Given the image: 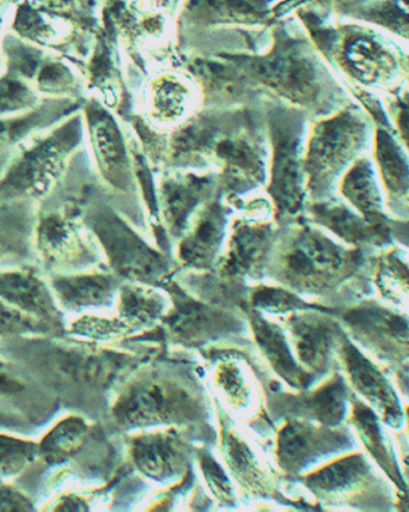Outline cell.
Wrapping results in <instances>:
<instances>
[{
	"label": "cell",
	"mask_w": 409,
	"mask_h": 512,
	"mask_svg": "<svg viewBox=\"0 0 409 512\" xmlns=\"http://www.w3.org/2000/svg\"><path fill=\"white\" fill-rule=\"evenodd\" d=\"M400 441L401 468L406 481V479H409V444L406 442L404 437H401ZM402 501H404V503H401V508H408L409 510V485H407V493L406 496L402 497Z\"/></svg>",
	"instance_id": "obj_39"
},
{
	"label": "cell",
	"mask_w": 409,
	"mask_h": 512,
	"mask_svg": "<svg viewBox=\"0 0 409 512\" xmlns=\"http://www.w3.org/2000/svg\"><path fill=\"white\" fill-rule=\"evenodd\" d=\"M223 446L225 453H227L231 471L241 481L242 485L248 486L254 492H260L261 495H266L267 480L265 474L261 471L246 443L231 432H225Z\"/></svg>",
	"instance_id": "obj_31"
},
{
	"label": "cell",
	"mask_w": 409,
	"mask_h": 512,
	"mask_svg": "<svg viewBox=\"0 0 409 512\" xmlns=\"http://www.w3.org/2000/svg\"><path fill=\"white\" fill-rule=\"evenodd\" d=\"M81 142V121L72 119L18 145L0 173V204L34 205L45 199L63 178Z\"/></svg>",
	"instance_id": "obj_4"
},
{
	"label": "cell",
	"mask_w": 409,
	"mask_h": 512,
	"mask_svg": "<svg viewBox=\"0 0 409 512\" xmlns=\"http://www.w3.org/2000/svg\"><path fill=\"white\" fill-rule=\"evenodd\" d=\"M199 459L207 483H209L215 495L219 499H222L225 504L233 502V487H231L230 481L227 475L224 474L222 467L213 460L210 454L205 453V451L200 454Z\"/></svg>",
	"instance_id": "obj_36"
},
{
	"label": "cell",
	"mask_w": 409,
	"mask_h": 512,
	"mask_svg": "<svg viewBox=\"0 0 409 512\" xmlns=\"http://www.w3.org/2000/svg\"><path fill=\"white\" fill-rule=\"evenodd\" d=\"M303 217L347 246L374 253L395 246L392 237L366 221L340 195L326 200L308 201Z\"/></svg>",
	"instance_id": "obj_16"
},
{
	"label": "cell",
	"mask_w": 409,
	"mask_h": 512,
	"mask_svg": "<svg viewBox=\"0 0 409 512\" xmlns=\"http://www.w3.org/2000/svg\"><path fill=\"white\" fill-rule=\"evenodd\" d=\"M33 204H0V259L27 252L30 234L35 229Z\"/></svg>",
	"instance_id": "obj_30"
},
{
	"label": "cell",
	"mask_w": 409,
	"mask_h": 512,
	"mask_svg": "<svg viewBox=\"0 0 409 512\" xmlns=\"http://www.w3.org/2000/svg\"><path fill=\"white\" fill-rule=\"evenodd\" d=\"M304 485L320 498L341 499L360 510H390L393 492L362 453H347L304 478Z\"/></svg>",
	"instance_id": "obj_8"
},
{
	"label": "cell",
	"mask_w": 409,
	"mask_h": 512,
	"mask_svg": "<svg viewBox=\"0 0 409 512\" xmlns=\"http://www.w3.org/2000/svg\"><path fill=\"white\" fill-rule=\"evenodd\" d=\"M26 326L27 319H24L21 313H18L16 309L5 306L3 302H0V332L14 331V329Z\"/></svg>",
	"instance_id": "obj_38"
},
{
	"label": "cell",
	"mask_w": 409,
	"mask_h": 512,
	"mask_svg": "<svg viewBox=\"0 0 409 512\" xmlns=\"http://www.w3.org/2000/svg\"><path fill=\"white\" fill-rule=\"evenodd\" d=\"M219 193V176L209 170H174L163 176L157 199L166 234L180 240L195 213Z\"/></svg>",
	"instance_id": "obj_13"
},
{
	"label": "cell",
	"mask_w": 409,
	"mask_h": 512,
	"mask_svg": "<svg viewBox=\"0 0 409 512\" xmlns=\"http://www.w3.org/2000/svg\"><path fill=\"white\" fill-rule=\"evenodd\" d=\"M168 302L164 296L149 285L132 283L119 290L120 321L128 332L152 326L166 316Z\"/></svg>",
	"instance_id": "obj_28"
},
{
	"label": "cell",
	"mask_w": 409,
	"mask_h": 512,
	"mask_svg": "<svg viewBox=\"0 0 409 512\" xmlns=\"http://www.w3.org/2000/svg\"><path fill=\"white\" fill-rule=\"evenodd\" d=\"M0 155H3V154H0ZM6 155H8V154H6ZM0 157H2V156H0ZM8 160H9V158H6V160H4V161L0 160V166H5L6 162H8ZM0 173H2V170H0Z\"/></svg>",
	"instance_id": "obj_40"
},
{
	"label": "cell",
	"mask_w": 409,
	"mask_h": 512,
	"mask_svg": "<svg viewBox=\"0 0 409 512\" xmlns=\"http://www.w3.org/2000/svg\"><path fill=\"white\" fill-rule=\"evenodd\" d=\"M128 453L133 465L146 478L170 483L187 473L193 449L179 432L168 430L134 437Z\"/></svg>",
	"instance_id": "obj_17"
},
{
	"label": "cell",
	"mask_w": 409,
	"mask_h": 512,
	"mask_svg": "<svg viewBox=\"0 0 409 512\" xmlns=\"http://www.w3.org/2000/svg\"><path fill=\"white\" fill-rule=\"evenodd\" d=\"M249 301V307L268 314H291L297 310L321 307L304 301L296 292L282 286H258L252 290Z\"/></svg>",
	"instance_id": "obj_32"
},
{
	"label": "cell",
	"mask_w": 409,
	"mask_h": 512,
	"mask_svg": "<svg viewBox=\"0 0 409 512\" xmlns=\"http://www.w3.org/2000/svg\"><path fill=\"white\" fill-rule=\"evenodd\" d=\"M244 309L252 325L256 343L276 374L296 389L303 390L313 386L316 377L309 374L292 355L288 339L282 329L276 323L265 319L258 310L249 306Z\"/></svg>",
	"instance_id": "obj_23"
},
{
	"label": "cell",
	"mask_w": 409,
	"mask_h": 512,
	"mask_svg": "<svg viewBox=\"0 0 409 512\" xmlns=\"http://www.w3.org/2000/svg\"><path fill=\"white\" fill-rule=\"evenodd\" d=\"M338 194L366 221L392 237L395 243L402 221L389 215L371 154L360 157L347 170L340 181Z\"/></svg>",
	"instance_id": "obj_19"
},
{
	"label": "cell",
	"mask_w": 409,
	"mask_h": 512,
	"mask_svg": "<svg viewBox=\"0 0 409 512\" xmlns=\"http://www.w3.org/2000/svg\"><path fill=\"white\" fill-rule=\"evenodd\" d=\"M406 419H407V425H408V430H409V408L406 412Z\"/></svg>",
	"instance_id": "obj_41"
},
{
	"label": "cell",
	"mask_w": 409,
	"mask_h": 512,
	"mask_svg": "<svg viewBox=\"0 0 409 512\" xmlns=\"http://www.w3.org/2000/svg\"><path fill=\"white\" fill-rule=\"evenodd\" d=\"M82 212L77 205L48 211L36 218L35 237L42 255L57 265L60 262H89L95 256L81 224Z\"/></svg>",
	"instance_id": "obj_18"
},
{
	"label": "cell",
	"mask_w": 409,
	"mask_h": 512,
	"mask_svg": "<svg viewBox=\"0 0 409 512\" xmlns=\"http://www.w3.org/2000/svg\"><path fill=\"white\" fill-rule=\"evenodd\" d=\"M376 254L345 245L302 216L279 227L265 274L335 312L375 295Z\"/></svg>",
	"instance_id": "obj_1"
},
{
	"label": "cell",
	"mask_w": 409,
	"mask_h": 512,
	"mask_svg": "<svg viewBox=\"0 0 409 512\" xmlns=\"http://www.w3.org/2000/svg\"><path fill=\"white\" fill-rule=\"evenodd\" d=\"M375 128L370 115L352 103L314 127L304 152L308 201L339 195L347 170L360 157L371 154Z\"/></svg>",
	"instance_id": "obj_2"
},
{
	"label": "cell",
	"mask_w": 409,
	"mask_h": 512,
	"mask_svg": "<svg viewBox=\"0 0 409 512\" xmlns=\"http://www.w3.org/2000/svg\"><path fill=\"white\" fill-rule=\"evenodd\" d=\"M174 307L164 316L167 331L182 344L199 345L243 332V322L236 315L215 304H206L183 290L179 284L167 285Z\"/></svg>",
	"instance_id": "obj_12"
},
{
	"label": "cell",
	"mask_w": 409,
	"mask_h": 512,
	"mask_svg": "<svg viewBox=\"0 0 409 512\" xmlns=\"http://www.w3.org/2000/svg\"><path fill=\"white\" fill-rule=\"evenodd\" d=\"M394 121V132L409 155V94L396 95L390 103L389 120Z\"/></svg>",
	"instance_id": "obj_37"
},
{
	"label": "cell",
	"mask_w": 409,
	"mask_h": 512,
	"mask_svg": "<svg viewBox=\"0 0 409 512\" xmlns=\"http://www.w3.org/2000/svg\"><path fill=\"white\" fill-rule=\"evenodd\" d=\"M351 423L353 428L363 442V446L369 451L372 459L375 460L378 466L383 469L390 480L398 490L401 496H406L407 485L402 474V469L393 450L392 443L389 442L386 434H384L381 418L377 416L372 408L365 404L363 400L357 399L352 396L351 400Z\"/></svg>",
	"instance_id": "obj_24"
},
{
	"label": "cell",
	"mask_w": 409,
	"mask_h": 512,
	"mask_svg": "<svg viewBox=\"0 0 409 512\" xmlns=\"http://www.w3.org/2000/svg\"><path fill=\"white\" fill-rule=\"evenodd\" d=\"M82 222L121 278L146 285L161 284L167 278L166 256L148 245L111 205L91 201L82 213Z\"/></svg>",
	"instance_id": "obj_6"
},
{
	"label": "cell",
	"mask_w": 409,
	"mask_h": 512,
	"mask_svg": "<svg viewBox=\"0 0 409 512\" xmlns=\"http://www.w3.org/2000/svg\"><path fill=\"white\" fill-rule=\"evenodd\" d=\"M389 215L409 221V155L394 131L376 126L371 151Z\"/></svg>",
	"instance_id": "obj_20"
},
{
	"label": "cell",
	"mask_w": 409,
	"mask_h": 512,
	"mask_svg": "<svg viewBox=\"0 0 409 512\" xmlns=\"http://www.w3.org/2000/svg\"><path fill=\"white\" fill-rule=\"evenodd\" d=\"M187 91L181 84L174 81H163L155 89L154 108L156 117L173 120L179 117L186 100Z\"/></svg>",
	"instance_id": "obj_35"
},
{
	"label": "cell",
	"mask_w": 409,
	"mask_h": 512,
	"mask_svg": "<svg viewBox=\"0 0 409 512\" xmlns=\"http://www.w3.org/2000/svg\"><path fill=\"white\" fill-rule=\"evenodd\" d=\"M372 284L378 298L409 315V249L395 245L377 253Z\"/></svg>",
	"instance_id": "obj_26"
},
{
	"label": "cell",
	"mask_w": 409,
	"mask_h": 512,
	"mask_svg": "<svg viewBox=\"0 0 409 512\" xmlns=\"http://www.w3.org/2000/svg\"><path fill=\"white\" fill-rule=\"evenodd\" d=\"M339 361L344 376L364 402H368L372 411L390 428L398 429L404 423L405 413L401 401L392 383L380 368L354 345L349 337L341 345Z\"/></svg>",
	"instance_id": "obj_14"
},
{
	"label": "cell",
	"mask_w": 409,
	"mask_h": 512,
	"mask_svg": "<svg viewBox=\"0 0 409 512\" xmlns=\"http://www.w3.org/2000/svg\"><path fill=\"white\" fill-rule=\"evenodd\" d=\"M91 148L97 170L108 186L120 192L133 188L132 157L117 126L99 109L89 111Z\"/></svg>",
	"instance_id": "obj_21"
},
{
	"label": "cell",
	"mask_w": 409,
	"mask_h": 512,
	"mask_svg": "<svg viewBox=\"0 0 409 512\" xmlns=\"http://www.w3.org/2000/svg\"><path fill=\"white\" fill-rule=\"evenodd\" d=\"M303 134L301 119L286 115L272 120L266 190L272 201L274 221L279 227L301 218L308 203Z\"/></svg>",
	"instance_id": "obj_7"
},
{
	"label": "cell",
	"mask_w": 409,
	"mask_h": 512,
	"mask_svg": "<svg viewBox=\"0 0 409 512\" xmlns=\"http://www.w3.org/2000/svg\"><path fill=\"white\" fill-rule=\"evenodd\" d=\"M115 422L126 430L204 422L203 393L186 375L150 369L128 381L113 407Z\"/></svg>",
	"instance_id": "obj_3"
},
{
	"label": "cell",
	"mask_w": 409,
	"mask_h": 512,
	"mask_svg": "<svg viewBox=\"0 0 409 512\" xmlns=\"http://www.w3.org/2000/svg\"><path fill=\"white\" fill-rule=\"evenodd\" d=\"M356 448L357 443L347 430L293 418L279 432L276 454L279 467L296 475Z\"/></svg>",
	"instance_id": "obj_10"
},
{
	"label": "cell",
	"mask_w": 409,
	"mask_h": 512,
	"mask_svg": "<svg viewBox=\"0 0 409 512\" xmlns=\"http://www.w3.org/2000/svg\"><path fill=\"white\" fill-rule=\"evenodd\" d=\"M351 390L345 376L335 373L309 394L286 396V413L296 419L340 428L351 411Z\"/></svg>",
	"instance_id": "obj_22"
},
{
	"label": "cell",
	"mask_w": 409,
	"mask_h": 512,
	"mask_svg": "<svg viewBox=\"0 0 409 512\" xmlns=\"http://www.w3.org/2000/svg\"><path fill=\"white\" fill-rule=\"evenodd\" d=\"M216 381L222 392L235 406H242L247 402L250 390L242 370L235 362L219 364L216 370Z\"/></svg>",
	"instance_id": "obj_33"
},
{
	"label": "cell",
	"mask_w": 409,
	"mask_h": 512,
	"mask_svg": "<svg viewBox=\"0 0 409 512\" xmlns=\"http://www.w3.org/2000/svg\"><path fill=\"white\" fill-rule=\"evenodd\" d=\"M334 314L352 340L393 371L399 392L409 400V315L375 295Z\"/></svg>",
	"instance_id": "obj_5"
},
{
	"label": "cell",
	"mask_w": 409,
	"mask_h": 512,
	"mask_svg": "<svg viewBox=\"0 0 409 512\" xmlns=\"http://www.w3.org/2000/svg\"><path fill=\"white\" fill-rule=\"evenodd\" d=\"M53 289L67 309L105 308L111 306L119 294L120 283L112 274L90 273L57 277L53 280Z\"/></svg>",
	"instance_id": "obj_25"
},
{
	"label": "cell",
	"mask_w": 409,
	"mask_h": 512,
	"mask_svg": "<svg viewBox=\"0 0 409 512\" xmlns=\"http://www.w3.org/2000/svg\"><path fill=\"white\" fill-rule=\"evenodd\" d=\"M229 215L230 205L222 193L200 207L177 246V259L183 266L205 271L215 264L227 236Z\"/></svg>",
	"instance_id": "obj_15"
},
{
	"label": "cell",
	"mask_w": 409,
	"mask_h": 512,
	"mask_svg": "<svg viewBox=\"0 0 409 512\" xmlns=\"http://www.w3.org/2000/svg\"><path fill=\"white\" fill-rule=\"evenodd\" d=\"M36 97L26 83L15 77L0 79V115L33 106Z\"/></svg>",
	"instance_id": "obj_34"
},
{
	"label": "cell",
	"mask_w": 409,
	"mask_h": 512,
	"mask_svg": "<svg viewBox=\"0 0 409 512\" xmlns=\"http://www.w3.org/2000/svg\"><path fill=\"white\" fill-rule=\"evenodd\" d=\"M299 364L320 379L339 364L347 332L332 310L315 307L297 310L286 320Z\"/></svg>",
	"instance_id": "obj_9"
},
{
	"label": "cell",
	"mask_w": 409,
	"mask_h": 512,
	"mask_svg": "<svg viewBox=\"0 0 409 512\" xmlns=\"http://www.w3.org/2000/svg\"><path fill=\"white\" fill-rule=\"evenodd\" d=\"M246 215L231 225L228 248L219 261V277L228 282L264 277L276 245L279 225L271 217Z\"/></svg>",
	"instance_id": "obj_11"
},
{
	"label": "cell",
	"mask_w": 409,
	"mask_h": 512,
	"mask_svg": "<svg viewBox=\"0 0 409 512\" xmlns=\"http://www.w3.org/2000/svg\"><path fill=\"white\" fill-rule=\"evenodd\" d=\"M0 298L42 318L51 319L57 314L50 291L32 271L0 273Z\"/></svg>",
	"instance_id": "obj_27"
},
{
	"label": "cell",
	"mask_w": 409,
	"mask_h": 512,
	"mask_svg": "<svg viewBox=\"0 0 409 512\" xmlns=\"http://www.w3.org/2000/svg\"><path fill=\"white\" fill-rule=\"evenodd\" d=\"M343 66L352 78L368 87L393 81L399 67L393 54L371 42H358L357 46L350 47Z\"/></svg>",
	"instance_id": "obj_29"
}]
</instances>
